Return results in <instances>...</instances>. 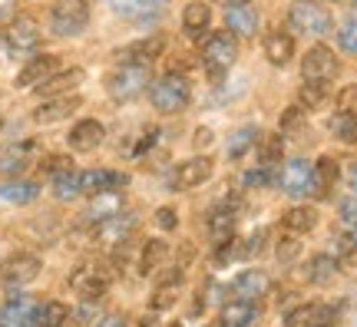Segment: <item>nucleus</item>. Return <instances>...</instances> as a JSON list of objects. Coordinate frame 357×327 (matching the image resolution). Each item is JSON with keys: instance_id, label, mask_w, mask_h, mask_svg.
<instances>
[{"instance_id": "f257e3e1", "label": "nucleus", "mask_w": 357, "mask_h": 327, "mask_svg": "<svg viewBox=\"0 0 357 327\" xmlns=\"http://www.w3.org/2000/svg\"><path fill=\"white\" fill-rule=\"evenodd\" d=\"M149 86H153V70H149V63H116L113 73L106 76V93H109L116 102L139 100Z\"/></svg>"}, {"instance_id": "f03ea898", "label": "nucleus", "mask_w": 357, "mask_h": 327, "mask_svg": "<svg viewBox=\"0 0 357 327\" xmlns=\"http://www.w3.org/2000/svg\"><path fill=\"white\" fill-rule=\"evenodd\" d=\"M192 100V86L185 73H176V70H169L166 76H159L153 79V86H149V102L155 106V113H182Z\"/></svg>"}, {"instance_id": "7ed1b4c3", "label": "nucleus", "mask_w": 357, "mask_h": 327, "mask_svg": "<svg viewBox=\"0 0 357 327\" xmlns=\"http://www.w3.org/2000/svg\"><path fill=\"white\" fill-rule=\"evenodd\" d=\"M238 60V40L231 37L229 30H218V33H208L202 43V66L212 79H222Z\"/></svg>"}, {"instance_id": "20e7f679", "label": "nucleus", "mask_w": 357, "mask_h": 327, "mask_svg": "<svg viewBox=\"0 0 357 327\" xmlns=\"http://www.w3.org/2000/svg\"><path fill=\"white\" fill-rule=\"evenodd\" d=\"M89 26L86 0H56L50 7V33L53 37H79Z\"/></svg>"}, {"instance_id": "39448f33", "label": "nucleus", "mask_w": 357, "mask_h": 327, "mask_svg": "<svg viewBox=\"0 0 357 327\" xmlns=\"http://www.w3.org/2000/svg\"><path fill=\"white\" fill-rule=\"evenodd\" d=\"M288 26L301 37H324V33H331L334 20L324 7H318V0H298L288 10Z\"/></svg>"}, {"instance_id": "423d86ee", "label": "nucleus", "mask_w": 357, "mask_h": 327, "mask_svg": "<svg viewBox=\"0 0 357 327\" xmlns=\"http://www.w3.org/2000/svg\"><path fill=\"white\" fill-rule=\"evenodd\" d=\"M43 271L40 254L33 252H13L0 261V284H10V288H24L30 281H37Z\"/></svg>"}, {"instance_id": "0eeeda50", "label": "nucleus", "mask_w": 357, "mask_h": 327, "mask_svg": "<svg viewBox=\"0 0 357 327\" xmlns=\"http://www.w3.org/2000/svg\"><path fill=\"white\" fill-rule=\"evenodd\" d=\"M0 40L7 43L10 53H33L40 47V26L33 17L17 13L13 20H7V24L0 26Z\"/></svg>"}, {"instance_id": "6e6552de", "label": "nucleus", "mask_w": 357, "mask_h": 327, "mask_svg": "<svg viewBox=\"0 0 357 327\" xmlns=\"http://www.w3.org/2000/svg\"><path fill=\"white\" fill-rule=\"evenodd\" d=\"M284 195L291 199H301V195H314V165L305 162V159H291L284 162V169L278 172V182H275Z\"/></svg>"}, {"instance_id": "1a4fd4ad", "label": "nucleus", "mask_w": 357, "mask_h": 327, "mask_svg": "<svg viewBox=\"0 0 357 327\" xmlns=\"http://www.w3.org/2000/svg\"><path fill=\"white\" fill-rule=\"evenodd\" d=\"M139 225V218L129 212H119L113 218H106L100 225H93V241H100L106 248H123L129 238H132V231Z\"/></svg>"}, {"instance_id": "9d476101", "label": "nucleus", "mask_w": 357, "mask_h": 327, "mask_svg": "<svg viewBox=\"0 0 357 327\" xmlns=\"http://www.w3.org/2000/svg\"><path fill=\"white\" fill-rule=\"evenodd\" d=\"M337 70H341V63H337L331 47H324V43L311 47L305 53V60H301V76L314 79V83H331L334 76H337Z\"/></svg>"}, {"instance_id": "9b49d317", "label": "nucleus", "mask_w": 357, "mask_h": 327, "mask_svg": "<svg viewBox=\"0 0 357 327\" xmlns=\"http://www.w3.org/2000/svg\"><path fill=\"white\" fill-rule=\"evenodd\" d=\"M212 172H215V162H212L208 155H192V159L176 165V172H172V189H178V192L199 189L202 182L212 178Z\"/></svg>"}, {"instance_id": "f8f14e48", "label": "nucleus", "mask_w": 357, "mask_h": 327, "mask_svg": "<svg viewBox=\"0 0 357 327\" xmlns=\"http://www.w3.org/2000/svg\"><path fill=\"white\" fill-rule=\"evenodd\" d=\"M79 106H83V96L77 93H66V96H50L47 102H40L37 109H33V123L37 126H53V123H63L70 116L77 113Z\"/></svg>"}, {"instance_id": "ddd939ff", "label": "nucleus", "mask_w": 357, "mask_h": 327, "mask_svg": "<svg viewBox=\"0 0 357 327\" xmlns=\"http://www.w3.org/2000/svg\"><path fill=\"white\" fill-rule=\"evenodd\" d=\"M129 176L126 172H113V169H86L79 172V192L83 195H102V192H119L126 189Z\"/></svg>"}, {"instance_id": "4468645a", "label": "nucleus", "mask_w": 357, "mask_h": 327, "mask_svg": "<svg viewBox=\"0 0 357 327\" xmlns=\"http://www.w3.org/2000/svg\"><path fill=\"white\" fill-rule=\"evenodd\" d=\"M225 26L231 37H255L258 30V10L252 0H231L225 3Z\"/></svg>"}, {"instance_id": "2eb2a0df", "label": "nucleus", "mask_w": 357, "mask_h": 327, "mask_svg": "<svg viewBox=\"0 0 357 327\" xmlns=\"http://www.w3.org/2000/svg\"><path fill=\"white\" fill-rule=\"evenodd\" d=\"M56 70H60V56L40 53V56H33V60L17 73V86L20 89H37V86H43L50 76H56Z\"/></svg>"}, {"instance_id": "dca6fc26", "label": "nucleus", "mask_w": 357, "mask_h": 327, "mask_svg": "<svg viewBox=\"0 0 357 327\" xmlns=\"http://www.w3.org/2000/svg\"><path fill=\"white\" fill-rule=\"evenodd\" d=\"M37 301L30 294H10L0 301V327H30Z\"/></svg>"}, {"instance_id": "f3484780", "label": "nucleus", "mask_w": 357, "mask_h": 327, "mask_svg": "<svg viewBox=\"0 0 357 327\" xmlns=\"http://www.w3.org/2000/svg\"><path fill=\"white\" fill-rule=\"evenodd\" d=\"M162 53H166V37H162V33H153V37H142V40H136V43L123 47V50L116 53V60H119V63H149L153 66V60H159Z\"/></svg>"}, {"instance_id": "a211bd4d", "label": "nucleus", "mask_w": 357, "mask_h": 327, "mask_svg": "<svg viewBox=\"0 0 357 327\" xmlns=\"http://www.w3.org/2000/svg\"><path fill=\"white\" fill-rule=\"evenodd\" d=\"M70 284L83 301H102L106 291H109V275L100 268H79L77 275L70 277Z\"/></svg>"}, {"instance_id": "6ab92c4d", "label": "nucleus", "mask_w": 357, "mask_h": 327, "mask_svg": "<svg viewBox=\"0 0 357 327\" xmlns=\"http://www.w3.org/2000/svg\"><path fill=\"white\" fill-rule=\"evenodd\" d=\"M109 10L123 20L142 24V20H153L166 10V0H109Z\"/></svg>"}, {"instance_id": "aec40b11", "label": "nucleus", "mask_w": 357, "mask_h": 327, "mask_svg": "<svg viewBox=\"0 0 357 327\" xmlns=\"http://www.w3.org/2000/svg\"><path fill=\"white\" fill-rule=\"evenodd\" d=\"M102 139H106V126H102L100 119H79L77 126L70 129V149L73 152H93L102 146Z\"/></svg>"}, {"instance_id": "412c9836", "label": "nucleus", "mask_w": 357, "mask_h": 327, "mask_svg": "<svg viewBox=\"0 0 357 327\" xmlns=\"http://www.w3.org/2000/svg\"><path fill=\"white\" fill-rule=\"evenodd\" d=\"M334 311L331 304H298L291 311H284V324L288 327H311V324H334Z\"/></svg>"}, {"instance_id": "4be33fe9", "label": "nucleus", "mask_w": 357, "mask_h": 327, "mask_svg": "<svg viewBox=\"0 0 357 327\" xmlns=\"http://www.w3.org/2000/svg\"><path fill=\"white\" fill-rule=\"evenodd\" d=\"M268 288H271V281H268V275L265 271H258V268L238 271V277L231 281V294H235V301H255V298H265Z\"/></svg>"}, {"instance_id": "5701e85b", "label": "nucleus", "mask_w": 357, "mask_h": 327, "mask_svg": "<svg viewBox=\"0 0 357 327\" xmlns=\"http://www.w3.org/2000/svg\"><path fill=\"white\" fill-rule=\"evenodd\" d=\"M33 152H37V142H33V139H24V142L7 146V149L0 152V172H3V176H10V178H17L26 165H30Z\"/></svg>"}, {"instance_id": "b1692460", "label": "nucleus", "mask_w": 357, "mask_h": 327, "mask_svg": "<svg viewBox=\"0 0 357 327\" xmlns=\"http://www.w3.org/2000/svg\"><path fill=\"white\" fill-rule=\"evenodd\" d=\"M265 60L271 66H288L294 56V37L288 30H268L265 33Z\"/></svg>"}, {"instance_id": "393cba45", "label": "nucleus", "mask_w": 357, "mask_h": 327, "mask_svg": "<svg viewBox=\"0 0 357 327\" xmlns=\"http://www.w3.org/2000/svg\"><path fill=\"white\" fill-rule=\"evenodd\" d=\"M205 231H208V238L215 241H229L235 238V208H231L229 201H222V205H215L212 212H208V218H205Z\"/></svg>"}, {"instance_id": "a878e982", "label": "nucleus", "mask_w": 357, "mask_h": 327, "mask_svg": "<svg viewBox=\"0 0 357 327\" xmlns=\"http://www.w3.org/2000/svg\"><path fill=\"white\" fill-rule=\"evenodd\" d=\"M218 327H255L258 324V307L255 301H229L218 311Z\"/></svg>"}, {"instance_id": "bb28decb", "label": "nucleus", "mask_w": 357, "mask_h": 327, "mask_svg": "<svg viewBox=\"0 0 357 327\" xmlns=\"http://www.w3.org/2000/svg\"><path fill=\"white\" fill-rule=\"evenodd\" d=\"M123 205H126L123 192H102V195H93V199H89V208L83 218L93 222V225H100V222H106V218H113V215L123 212Z\"/></svg>"}, {"instance_id": "cd10ccee", "label": "nucleus", "mask_w": 357, "mask_h": 327, "mask_svg": "<svg viewBox=\"0 0 357 327\" xmlns=\"http://www.w3.org/2000/svg\"><path fill=\"white\" fill-rule=\"evenodd\" d=\"M83 79H86V70H79V66H70V70H63V73L50 76L43 86H37L40 96H66V93H73L77 86H83Z\"/></svg>"}, {"instance_id": "c85d7f7f", "label": "nucleus", "mask_w": 357, "mask_h": 327, "mask_svg": "<svg viewBox=\"0 0 357 327\" xmlns=\"http://www.w3.org/2000/svg\"><path fill=\"white\" fill-rule=\"evenodd\" d=\"M341 275V268L334 261V254H311L305 264V277L311 284H318V288H328L334 284V277Z\"/></svg>"}, {"instance_id": "c756f323", "label": "nucleus", "mask_w": 357, "mask_h": 327, "mask_svg": "<svg viewBox=\"0 0 357 327\" xmlns=\"http://www.w3.org/2000/svg\"><path fill=\"white\" fill-rule=\"evenodd\" d=\"M281 225H284L288 235H307V231L318 228V212L311 205H294V208L281 215Z\"/></svg>"}, {"instance_id": "7c9ffc66", "label": "nucleus", "mask_w": 357, "mask_h": 327, "mask_svg": "<svg viewBox=\"0 0 357 327\" xmlns=\"http://www.w3.org/2000/svg\"><path fill=\"white\" fill-rule=\"evenodd\" d=\"M169 258V241L162 238H149V241H142V252H139V275L142 277H149L155 275L162 264H166Z\"/></svg>"}, {"instance_id": "2f4dec72", "label": "nucleus", "mask_w": 357, "mask_h": 327, "mask_svg": "<svg viewBox=\"0 0 357 327\" xmlns=\"http://www.w3.org/2000/svg\"><path fill=\"white\" fill-rule=\"evenodd\" d=\"M37 195L40 185L30 178H7L0 185V201H10V205H30V201H37Z\"/></svg>"}, {"instance_id": "473e14b6", "label": "nucleus", "mask_w": 357, "mask_h": 327, "mask_svg": "<svg viewBox=\"0 0 357 327\" xmlns=\"http://www.w3.org/2000/svg\"><path fill=\"white\" fill-rule=\"evenodd\" d=\"M73 317V311L63 301H43L33 311V324L30 327H66V321Z\"/></svg>"}, {"instance_id": "72a5a7b5", "label": "nucleus", "mask_w": 357, "mask_h": 327, "mask_svg": "<svg viewBox=\"0 0 357 327\" xmlns=\"http://www.w3.org/2000/svg\"><path fill=\"white\" fill-rule=\"evenodd\" d=\"M341 176V169H337V159L331 155H321L318 162H314V195L318 199H328L334 189V182Z\"/></svg>"}, {"instance_id": "f704fd0d", "label": "nucleus", "mask_w": 357, "mask_h": 327, "mask_svg": "<svg viewBox=\"0 0 357 327\" xmlns=\"http://www.w3.org/2000/svg\"><path fill=\"white\" fill-rule=\"evenodd\" d=\"M208 24H212V7L205 0H192L189 7L182 10V26H185V33H192V37L205 33Z\"/></svg>"}, {"instance_id": "c9c22d12", "label": "nucleus", "mask_w": 357, "mask_h": 327, "mask_svg": "<svg viewBox=\"0 0 357 327\" xmlns=\"http://www.w3.org/2000/svg\"><path fill=\"white\" fill-rule=\"evenodd\" d=\"M258 139H261V132H258L255 126H242V129H235L229 136V146H225V152H229V159H245L248 152L258 146Z\"/></svg>"}, {"instance_id": "e433bc0d", "label": "nucleus", "mask_w": 357, "mask_h": 327, "mask_svg": "<svg viewBox=\"0 0 357 327\" xmlns=\"http://www.w3.org/2000/svg\"><path fill=\"white\" fill-rule=\"evenodd\" d=\"M331 100V86L328 83H314V79H305V86L298 89V106L301 109H321L324 102Z\"/></svg>"}, {"instance_id": "4c0bfd02", "label": "nucleus", "mask_w": 357, "mask_h": 327, "mask_svg": "<svg viewBox=\"0 0 357 327\" xmlns=\"http://www.w3.org/2000/svg\"><path fill=\"white\" fill-rule=\"evenodd\" d=\"M328 129H331L334 139H341V142H357V113L354 109H337V113L331 116Z\"/></svg>"}, {"instance_id": "58836bf2", "label": "nucleus", "mask_w": 357, "mask_h": 327, "mask_svg": "<svg viewBox=\"0 0 357 327\" xmlns=\"http://www.w3.org/2000/svg\"><path fill=\"white\" fill-rule=\"evenodd\" d=\"M281 155H284V139H281V132L258 139V162H261V165L278 169V165H281Z\"/></svg>"}, {"instance_id": "ea45409f", "label": "nucleus", "mask_w": 357, "mask_h": 327, "mask_svg": "<svg viewBox=\"0 0 357 327\" xmlns=\"http://www.w3.org/2000/svg\"><path fill=\"white\" fill-rule=\"evenodd\" d=\"M83 192H79V172H63V176H53V199L56 201H73L79 199Z\"/></svg>"}, {"instance_id": "a19ab883", "label": "nucleus", "mask_w": 357, "mask_h": 327, "mask_svg": "<svg viewBox=\"0 0 357 327\" xmlns=\"http://www.w3.org/2000/svg\"><path fill=\"white\" fill-rule=\"evenodd\" d=\"M242 182L248 185V189H265V185H275V182H278V172H275L271 165L258 162L255 169H248V172H245Z\"/></svg>"}, {"instance_id": "79ce46f5", "label": "nucleus", "mask_w": 357, "mask_h": 327, "mask_svg": "<svg viewBox=\"0 0 357 327\" xmlns=\"http://www.w3.org/2000/svg\"><path fill=\"white\" fill-rule=\"evenodd\" d=\"M337 47L344 53H357V13H351L337 30Z\"/></svg>"}, {"instance_id": "37998d69", "label": "nucleus", "mask_w": 357, "mask_h": 327, "mask_svg": "<svg viewBox=\"0 0 357 327\" xmlns=\"http://www.w3.org/2000/svg\"><path fill=\"white\" fill-rule=\"evenodd\" d=\"M176 291H178V284H155L153 298H149V307H153V311L172 307V304H176Z\"/></svg>"}, {"instance_id": "c03bdc74", "label": "nucleus", "mask_w": 357, "mask_h": 327, "mask_svg": "<svg viewBox=\"0 0 357 327\" xmlns=\"http://www.w3.org/2000/svg\"><path fill=\"white\" fill-rule=\"evenodd\" d=\"M242 248H245V258H258V254L268 248V228H255V231L242 241Z\"/></svg>"}, {"instance_id": "a18cd8bd", "label": "nucleus", "mask_w": 357, "mask_h": 327, "mask_svg": "<svg viewBox=\"0 0 357 327\" xmlns=\"http://www.w3.org/2000/svg\"><path fill=\"white\" fill-rule=\"evenodd\" d=\"M70 169H73V159H70V155H47V159L40 162V172H43V176H63Z\"/></svg>"}, {"instance_id": "49530a36", "label": "nucleus", "mask_w": 357, "mask_h": 327, "mask_svg": "<svg viewBox=\"0 0 357 327\" xmlns=\"http://www.w3.org/2000/svg\"><path fill=\"white\" fill-rule=\"evenodd\" d=\"M275 254H278V261H281V264L294 261V258L301 254V245H298V235H288V238H281V241H278V248H275Z\"/></svg>"}, {"instance_id": "de8ad7c7", "label": "nucleus", "mask_w": 357, "mask_h": 327, "mask_svg": "<svg viewBox=\"0 0 357 327\" xmlns=\"http://www.w3.org/2000/svg\"><path fill=\"white\" fill-rule=\"evenodd\" d=\"M155 225L162 228V231H172V228L178 225V212L172 208V205H162V208L155 212Z\"/></svg>"}, {"instance_id": "09e8293b", "label": "nucleus", "mask_w": 357, "mask_h": 327, "mask_svg": "<svg viewBox=\"0 0 357 327\" xmlns=\"http://www.w3.org/2000/svg\"><path fill=\"white\" fill-rule=\"evenodd\" d=\"M337 212H341V222H344V225L354 228L357 225V195H351V199L341 201V205H337Z\"/></svg>"}, {"instance_id": "8fccbe9b", "label": "nucleus", "mask_w": 357, "mask_h": 327, "mask_svg": "<svg viewBox=\"0 0 357 327\" xmlns=\"http://www.w3.org/2000/svg\"><path fill=\"white\" fill-rule=\"evenodd\" d=\"M301 119H305V113H301V106H291V109H284V116H281V129H294V126H301Z\"/></svg>"}, {"instance_id": "3c124183", "label": "nucleus", "mask_w": 357, "mask_h": 327, "mask_svg": "<svg viewBox=\"0 0 357 327\" xmlns=\"http://www.w3.org/2000/svg\"><path fill=\"white\" fill-rule=\"evenodd\" d=\"M192 142H195V149H208L212 142H215V132L208 126H202V129H195V136H192Z\"/></svg>"}, {"instance_id": "603ef678", "label": "nucleus", "mask_w": 357, "mask_h": 327, "mask_svg": "<svg viewBox=\"0 0 357 327\" xmlns=\"http://www.w3.org/2000/svg\"><path fill=\"white\" fill-rule=\"evenodd\" d=\"M93 327H129L126 314H109V317H102V321H96Z\"/></svg>"}, {"instance_id": "864d4df0", "label": "nucleus", "mask_w": 357, "mask_h": 327, "mask_svg": "<svg viewBox=\"0 0 357 327\" xmlns=\"http://www.w3.org/2000/svg\"><path fill=\"white\" fill-rule=\"evenodd\" d=\"M17 17V0H0V24Z\"/></svg>"}, {"instance_id": "5fc2aeb1", "label": "nucleus", "mask_w": 357, "mask_h": 327, "mask_svg": "<svg viewBox=\"0 0 357 327\" xmlns=\"http://www.w3.org/2000/svg\"><path fill=\"white\" fill-rule=\"evenodd\" d=\"M347 185H351V192L357 195V162L351 165V169H347Z\"/></svg>"}, {"instance_id": "6e6d98bb", "label": "nucleus", "mask_w": 357, "mask_h": 327, "mask_svg": "<svg viewBox=\"0 0 357 327\" xmlns=\"http://www.w3.org/2000/svg\"><path fill=\"white\" fill-rule=\"evenodd\" d=\"M351 241H354V248H357V225L351 228Z\"/></svg>"}, {"instance_id": "4d7b16f0", "label": "nucleus", "mask_w": 357, "mask_h": 327, "mask_svg": "<svg viewBox=\"0 0 357 327\" xmlns=\"http://www.w3.org/2000/svg\"><path fill=\"white\" fill-rule=\"evenodd\" d=\"M153 324H155L153 317H146V321H142V327H153Z\"/></svg>"}, {"instance_id": "13d9d810", "label": "nucleus", "mask_w": 357, "mask_h": 327, "mask_svg": "<svg viewBox=\"0 0 357 327\" xmlns=\"http://www.w3.org/2000/svg\"><path fill=\"white\" fill-rule=\"evenodd\" d=\"M166 327H182V324H178V321H172V324H166Z\"/></svg>"}, {"instance_id": "bf43d9fd", "label": "nucleus", "mask_w": 357, "mask_h": 327, "mask_svg": "<svg viewBox=\"0 0 357 327\" xmlns=\"http://www.w3.org/2000/svg\"><path fill=\"white\" fill-rule=\"evenodd\" d=\"M311 327H334V324H311Z\"/></svg>"}, {"instance_id": "052dcab7", "label": "nucleus", "mask_w": 357, "mask_h": 327, "mask_svg": "<svg viewBox=\"0 0 357 327\" xmlns=\"http://www.w3.org/2000/svg\"><path fill=\"white\" fill-rule=\"evenodd\" d=\"M222 3H231V0H222Z\"/></svg>"}]
</instances>
